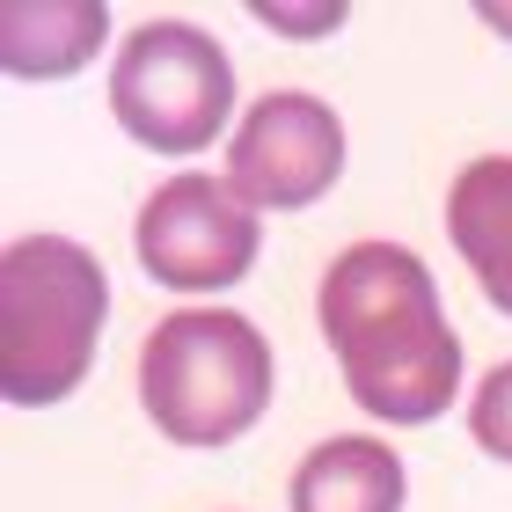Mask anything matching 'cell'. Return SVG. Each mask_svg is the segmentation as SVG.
<instances>
[{
    "label": "cell",
    "mask_w": 512,
    "mask_h": 512,
    "mask_svg": "<svg viewBox=\"0 0 512 512\" xmlns=\"http://www.w3.org/2000/svg\"><path fill=\"white\" fill-rule=\"evenodd\" d=\"M315 322L337 352L344 395L381 425H432L461 395V337L432 264L403 242H352L315 286Z\"/></svg>",
    "instance_id": "cell-1"
},
{
    "label": "cell",
    "mask_w": 512,
    "mask_h": 512,
    "mask_svg": "<svg viewBox=\"0 0 512 512\" xmlns=\"http://www.w3.org/2000/svg\"><path fill=\"white\" fill-rule=\"evenodd\" d=\"M110 278L66 235H15L0 249V395L15 410L66 403L103 344Z\"/></svg>",
    "instance_id": "cell-2"
},
{
    "label": "cell",
    "mask_w": 512,
    "mask_h": 512,
    "mask_svg": "<svg viewBox=\"0 0 512 512\" xmlns=\"http://www.w3.org/2000/svg\"><path fill=\"white\" fill-rule=\"evenodd\" d=\"M271 344L235 308H176L139 344V410L176 447H227L271 410Z\"/></svg>",
    "instance_id": "cell-3"
},
{
    "label": "cell",
    "mask_w": 512,
    "mask_h": 512,
    "mask_svg": "<svg viewBox=\"0 0 512 512\" xmlns=\"http://www.w3.org/2000/svg\"><path fill=\"white\" fill-rule=\"evenodd\" d=\"M110 118L147 154H205L235 118V59L198 22H139L110 66Z\"/></svg>",
    "instance_id": "cell-4"
},
{
    "label": "cell",
    "mask_w": 512,
    "mask_h": 512,
    "mask_svg": "<svg viewBox=\"0 0 512 512\" xmlns=\"http://www.w3.org/2000/svg\"><path fill=\"white\" fill-rule=\"evenodd\" d=\"M264 242V213L235 191L227 176H169L147 191L132 220L139 271L169 293H227L242 286Z\"/></svg>",
    "instance_id": "cell-5"
},
{
    "label": "cell",
    "mask_w": 512,
    "mask_h": 512,
    "mask_svg": "<svg viewBox=\"0 0 512 512\" xmlns=\"http://www.w3.org/2000/svg\"><path fill=\"white\" fill-rule=\"evenodd\" d=\"M344 176V118L308 88H271L242 110L227 139V183L256 213H300Z\"/></svg>",
    "instance_id": "cell-6"
},
{
    "label": "cell",
    "mask_w": 512,
    "mask_h": 512,
    "mask_svg": "<svg viewBox=\"0 0 512 512\" xmlns=\"http://www.w3.org/2000/svg\"><path fill=\"white\" fill-rule=\"evenodd\" d=\"M286 498H293V512H403L410 476H403V454L388 439L337 432V439L300 454Z\"/></svg>",
    "instance_id": "cell-7"
},
{
    "label": "cell",
    "mask_w": 512,
    "mask_h": 512,
    "mask_svg": "<svg viewBox=\"0 0 512 512\" xmlns=\"http://www.w3.org/2000/svg\"><path fill=\"white\" fill-rule=\"evenodd\" d=\"M447 235L469 264L476 293L512 322V154H483L447 191Z\"/></svg>",
    "instance_id": "cell-8"
},
{
    "label": "cell",
    "mask_w": 512,
    "mask_h": 512,
    "mask_svg": "<svg viewBox=\"0 0 512 512\" xmlns=\"http://www.w3.org/2000/svg\"><path fill=\"white\" fill-rule=\"evenodd\" d=\"M110 15L96 0H8L0 8V66L8 81H66L103 52Z\"/></svg>",
    "instance_id": "cell-9"
},
{
    "label": "cell",
    "mask_w": 512,
    "mask_h": 512,
    "mask_svg": "<svg viewBox=\"0 0 512 512\" xmlns=\"http://www.w3.org/2000/svg\"><path fill=\"white\" fill-rule=\"evenodd\" d=\"M469 439L491 461H505L512 469V359L491 366V374L476 381V403H469Z\"/></svg>",
    "instance_id": "cell-10"
},
{
    "label": "cell",
    "mask_w": 512,
    "mask_h": 512,
    "mask_svg": "<svg viewBox=\"0 0 512 512\" xmlns=\"http://www.w3.org/2000/svg\"><path fill=\"white\" fill-rule=\"evenodd\" d=\"M256 15L286 22V37H330L337 22H344V8H278V0H271V8H256Z\"/></svg>",
    "instance_id": "cell-11"
},
{
    "label": "cell",
    "mask_w": 512,
    "mask_h": 512,
    "mask_svg": "<svg viewBox=\"0 0 512 512\" xmlns=\"http://www.w3.org/2000/svg\"><path fill=\"white\" fill-rule=\"evenodd\" d=\"M483 22H491L498 37H512V8H498V0H491V8H483Z\"/></svg>",
    "instance_id": "cell-12"
}]
</instances>
